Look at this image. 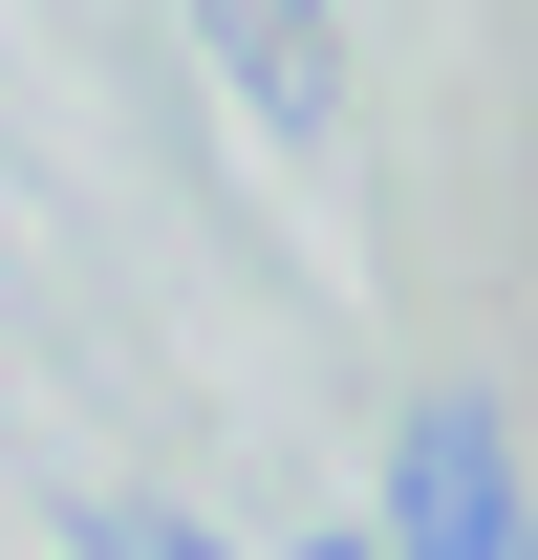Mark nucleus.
I'll use <instances>...</instances> for the list:
<instances>
[{
    "label": "nucleus",
    "instance_id": "1",
    "mask_svg": "<svg viewBox=\"0 0 538 560\" xmlns=\"http://www.w3.org/2000/svg\"><path fill=\"white\" fill-rule=\"evenodd\" d=\"M215 22V66L259 86V130H344V44H324V0H195Z\"/></svg>",
    "mask_w": 538,
    "mask_h": 560
},
{
    "label": "nucleus",
    "instance_id": "2",
    "mask_svg": "<svg viewBox=\"0 0 538 560\" xmlns=\"http://www.w3.org/2000/svg\"><path fill=\"white\" fill-rule=\"evenodd\" d=\"M409 539H431V560H517V517H495V431H473V410L409 431Z\"/></svg>",
    "mask_w": 538,
    "mask_h": 560
}]
</instances>
